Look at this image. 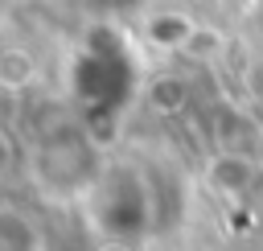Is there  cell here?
Segmentation results:
<instances>
[{"mask_svg":"<svg viewBox=\"0 0 263 251\" xmlns=\"http://www.w3.org/2000/svg\"><path fill=\"white\" fill-rule=\"evenodd\" d=\"M148 33H152L156 45H185L189 21H181V16H156V21L148 25Z\"/></svg>","mask_w":263,"mask_h":251,"instance_id":"277c9868","label":"cell"},{"mask_svg":"<svg viewBox=\"0 0 263 251\" xmlns=\"http://www.w3.org/2000/svg\"><path fill=\"white\" fill-rule=\"evenodd\" d=\"M95 12H123V8H136L140 0H86Z\"/></svg>","mask_w":263,"mask_h":251,"instance_id":"5b68a950","label":"cell"},{"mask_svg":"<svg viewBox=\"0 0 263 251\" xmlns=\"http://www.w3.org/2000/svg\"><path fill=\"white\" fill-rule=\"evenodd\" d=\"M70 91L95 128L115 123L127 111V103L136 95V58L127 49L123 33H115L111 25H99L86 37V45L78 49V58L70 66Z\"/></svg>","mask_w":263,"mask_h":251,"instance_id":"6da1fadb","label":"cell"},{"mask_svg":"<svg viewBox=\"0 0 263 251\" xmlns=\"http://www.w3.org/2000/svg\"><path fill=\"white\" fill-rule=\"evenodd\" d=\"M90 222L103 235V243H140L156 226V193L152 181L132 165L99 169L86 185Z\"/></svg>","mask_w":263,"mask_h":251,"instance_id":"7a4b0ae2","label":"cell"},{"mask_svg":"<svg viewBox=\"0 0 263 251\" xmlns=\"http://www.w3.org/2000/svg\"><path fill=\"white\" fill-rule=\"evenodd\" d=\"M0 251H41V235L29 214L4 206L0 210Z\"/></svg>","mask_w":263,"mask_h":251,"instance_id":"3957f363","label":"cell"}]
</instances>
